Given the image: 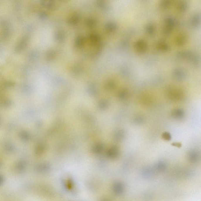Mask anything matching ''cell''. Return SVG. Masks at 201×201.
<instances>
[{
    "mask_svg": "<svg viewBox=\"0 0 201 201\" xmlns=\"http://www.w3.org/2000/svg\"><path fill=\"white\" fill-rule=\"evenodd\" d=\"M184 94L182 91L176 89L172 90L169 93V97L174 101L182 100L184 98Z\"/></svg>",
    "mask_w": 201,
    "mask_h": 201,
    "instance_id": "6da1fadb",
    "label": "cell"
},
{
    "mask_svg": "<svg viewBox=\"0 0 201 201\" xmlns=\"http://www.w3.org/2000/svg\"><path fill=\"white\" fill-rule=\"evenodd\" d=\"M185 113L183 110L181 108L174 109L172 113V116L176 120H182L184 117Z\"/></svg>",
    "mask_w": 201,
    "mask_h": 201,
    "instance_id": "7a4b0ae2",
    "label": "cell"
},
{
    "mask_svg": "<svg viewBox=\"0 0 201 201\" xmlns=\"http://www.w3.org/2000/svg\"><path fill=\"white\" fill-rule=\"evenodd\" d=\"M188 158H189V160L192 162H196L199 160V154L196 151H192L189 152Z\"/></svg>",
    "mask_w": 201,
    "mask_h": 201,
    "instance_id": "3957f363",
    "label": "cell"
},
{
    "mask_svg": "<svg viewBox=\"0 0 201 201\" xmlns=\"http://www.w3.org/2000/svg\"><path fill=\"white\" fill-rule=\"evenodd\" d=\"M163 137L166 140L169 141L171 139V136L169 133L166 132L164 133L163 134Z\"/></svg>",
    "mask_w": 201,
    "mask_h": 201,
    "instance_id": "277c9868",
    "label": "cell"
},
{
    "mask_svg": "<svg viewBox=\"0 0 201 201\" xmlns=\"http://www.w3.org/2000/svg\"><path fill=\"white\" fill-rule=\"evenodd\" d=\"M172 145L173 146L178 148L181 147H182V144L180 143H173Z\"/></svg>",
    "mask_w": 201,
    "mask_h": 201,
    "instance_id": "5b68a950",
    "label": "cell"
}]
</instances>
